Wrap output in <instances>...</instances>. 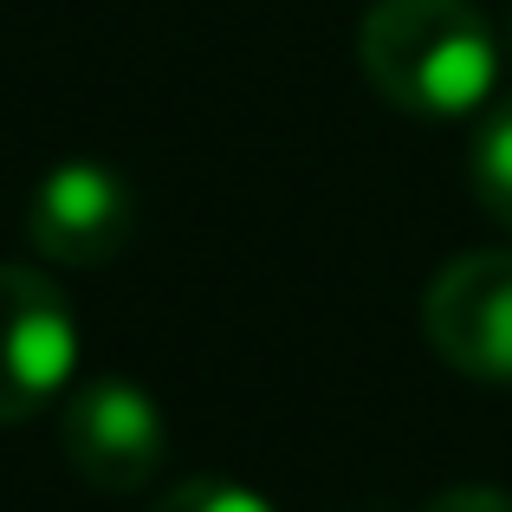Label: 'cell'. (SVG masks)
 Masks as SVG:
<instances>
[{
  "label": "cell",
  "instance_id": "1",
  "mask_svg": "<svg viewBox=\"0 0 512 512\" xmlns=\"http://www.w3.org/2000/svg\"><path fill=\"white\" fill-rule=\"evenodd\" d=\"M357 65L409 117H474L500 85V39L474 0H376L357 20Z\"/></svg>",
  "mask_w": 512,
  "mask_h": 512
},
{
  "label": "cell",
  "instance_id": "2",
  "mask_svg": "<svg viewBox=\"0 0 512 512\" xmlns=\"http://www.w3.org/2000/svg\"><path fill=\"white\" fill-rule=\"evenodd\" d=\"M78 370V318L59 279L0 260V428L65 402Z\"/></svg>",
  "mask_w": 512,
  "mask_h": 512
},
{
  "label": "cell",
  "instance_id": "3",
  "mask_svg": "<svg viewBox=\"0 0 512 512\" xmlns=\"http://www.w3.org/2000/svg\"><path fill=\"white\" fill-rule=\"evenodd\" d=\"M59 448L72 474L98 493H137L169 454V422L156 396L130 376H91L59 402Z\"/></svg>",
  "mask_w": 512,
  "mask_h": 512
},
{
  "label": "cell",
  "instance_id": "4",
  "mask_svg": "<svg viewBox=\"0 0 512 512\" xmlns=\"http://www.w3.org/2000/svg\"><path fill=\"white\" fill-rule=\"evenodd\" d=\"M422 331L448 370L512 383V247L454 253L422 292Z\"/></svg>",
  "mask_w": 512,
  "mask_h": 512
},
{
  "label": "cell",
  "instance_id": "5",
  "mask_svg": "<svg viewBox=\"0 0 512 512\" xmlns=\"http://www.w3.org/2000/svg\"><path fill=\"white\" fill-rule=\"evenodd\" d=\"M137 234V195L117 169L72 156L26 195V240L59 266H111Z\"/></svg>",
  "mask_w": 512,
  "mask_h": 512
},
{
  "label": "cell",
  "instance_id": "6",
  "mask_svg": "<svg viewBox=\"0 0 512 512\" xmlns=\"http://www.w3.org/2000/svg\"><path fill=\"white\" fill-rule=\"evenodd\" d=\"M467 182H474L480 208L500 227H512V98L487 104L474 130V150H467Z\"/></svg>",
  "mask_w": 512,
  "mask_h": 512
},
{
  "label": "cell",
  "instance_id": "7",
  "mask_svg": "<svg viewBox=\"0 0 512 512\" xmlns=\"http://www.w3.org/2000/svg\"><path fill=\"white\" fill-rule=\"evenodd\" d=\"M150 512H279V506L266 500V493H253L247 480H234V474H188V480H175Z\"/></svg>",
  "mask_w": 512,
  "mask_h": 512
},
{
  "label": "cell",
  "instance_id": "8",
  "mask_svg": "<svg viewBox=\"0 0 512 512\" xmlns=\"http://www.w3.org/2000/svg\"><path fill=\"white\" fill-rule=\"evenodd\" d=\"M422 512H512V493H500V487H448Z\"/></svg>",
  "mask_w": 512,
  "mask_h": 512
},
{
  "label": "cell",
  "instance_id": "9",
  "mask_svg": "<svg viewBox=\"0 0 512 512\" xmlns=\"http://www.w3.org/2000/svg\"><path fill=\"white\" fill-rule=\"evenodd\" d=\"M506 52H512V13H506Z\"/></svg>",
  "mask_w": 512,
  "mask_h": 512
}]
</instances>
